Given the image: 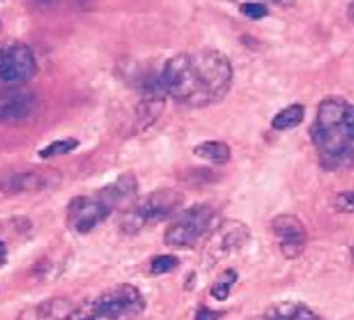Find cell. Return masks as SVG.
Wrapping results in <instances>:
<instances>
[{"mask_svg": "<svg viewBox=\"0 0 354 320\" xmlns=\"http://www.w3.org/2000/svg\"><path fill=\"white\" fill-rule=\"evenodd\" d=\"M250 238H252V231L245 223L236 221V219H226L214 227V231L207 238V261L211 265H216L218 261L232 256L248 245Z\"/></svg>", "mask_w": 354, "mask_h": 320, "instance_id": "obj_9", "label": "cell"}, {"mask_svg": "<svg viewBox=\"0 0 354 320\" xmlns=\"http://www.w3.org/2000/svg\"><path fill=\"white\" fill-rule=\"evenodd\" d=\"M334 207L339 213H354V192H341L334 199Z\"/></svg>", "mask_w": 354, "mask_h": 320, "instance_id": "obj_20", "label": "cell"}, {"mask_svg": "<svg viewBox=\"0 0 354 320\" xmlns=\"http://www.w3.org/2000/svg\"><path fill=\"white\" fill-rule=\"evenodd\" d=\"M353 260H354V246H353Z\"/></svg>", "mask_w": 354, "mask_h": 320, "instance_id": "obj_24", "label": "cell"}, {"mask_svg": "<svg viewBox=\"0 0 354 320\" xmlns=\"http://www.w3.org/2000/svg\"><path fill=\"white\" fill-rule=\"evenodd\" d=\"M304 117H306V106L302 103H294V105L283 108L279 113L273 117L272 129L283 132V130H290L302 123Z\"/></svg>", "mask_w": 354, "mask_h": 320, "instance_id": "obj_15", "label": "cell"}, {"mask_svg": "<svg viewBox=\"0 0 354 320\" xmlns=\"http://www.w3.org/2000/svg\"><path fill=\"white\" fill-rule=\"evenodd\" d=\"M80 142L76 138H63V140H55L49 145H46L44 149L39 150L41 159H53V157L66 156V153L73 152V150L78 149Z\"/></svg>", "mask_w": 354, "mask_h": 320, "instance_id": "obj_17", "label": "cell"}, {"mask_svg": "<svg viewBox=\"0 0 354 320\" xmlns=\"http://www.w3.org/2000/svg\"><path fill=\"white\" fill-rule=\"evenodd\" d=\"M240 10L241 14L246 15V17L253 19V21H259V19H263L268 15L267 6H263V3H257V2L243 3V6L240 7Z\"/></svg>", "mask_w": 354, "mask_h": 320, "instance_id": "obj_19", "label": "cell"}, {"mask_svg": "<svg viewBox=\"0 0 354 320\" xmlns=\"http://www.w3.org/2000/svg\"><path fill=\"white\" fill-rule=\"evenodd\" d=\"M118 211L109 187H102L93 194L76 196L68 203L66 225L78 234H88L106 221V218Z\"/></svg>", "mask_w": 354, "mask_h": 320, "instance_id": "obj_6", "label": "cell"}, {"mask_svg": "<svg viewBox=\"0 0 354 320\" xmlns=\"http://www.w3.org/2000/svg\"><path fill=\"white\" fill-rule=\"evenodd\" d=\"M198 159H203L206 162H211V164H226L232 159V149L226 142L221 140H207L198 144L192 150Z\"/></svg>", "mask_w": 354, "mask_h": 320, "instance_id": "obj_14", "label": "cell"}, {"mask_svg": "<svg viewBox=\"0 0 354 320\" xmlns=\"http://www.w3.org/2000/svg\"><path fill=\"white\" fill-rule=\"evenodd\" d=\"M6 256H7V246L0 241V263L6 261Z\"/></svg>", "mask_w": 354, "mask_h": 320, "instance_id": "obj_22", "label": "cell"}, {"mask_svg": "<svg viewBox=\"0 0 354 320\" xmlns=\"http://www.w3.org/2000/svg\"><path fill=\"white\" fill-rule=\"evenodd\" d=\"M351 12H353V17H354V3H351Z\"/></svg>", "mask_w": 354, "mask_h": 320, "instance_id": "obj_23", "label": "cell"}, {"mask_svg": "<svg viewBox=\"0 0 354 320\" xmlns=\"http://www.w3.org/2000/svg\"><path fill=\"white\" fill-rule=\"evenodd\" d=\"M238 273L234 270H225L221 275L218 276V280L214 281L213 287H211V297L219 300V302H225L232 294L233 285L236 283Z\"/></svg>", "mask_w": 354, "mask_h": 320, "instance_id": "obj_16", "label": "cell"}, {"mask_svg": "<svg viewBox=\"0 0 354 320\" xmlns=\"http://www.w3.org/2000/svg\"><path fill=\"white\" fill-rule=\"evenodd\" d=\"M272 231L279 238L280 252L288 260L300 256L307 245V231L304 223L294 214H279L273 218Z\"/></svg>", "mask_w": 354, "mask_h": 320, "instance_id": "obj_11", "label": "cell"}, {"mask_svg": "<svg viewBox=\"0 0 354 320\" xmlns=\"http://www.w3.org/2000/svg\"><path fill=\"white\" fill-rule=\"evenodd\" d=\"M63 176L51 167H14L0 172V192L6 196L37 192L59 186Z\"/></svg>", "mask_w": 354, "mask_h": 320, "instance_id": "obj_8", "label": "cell"}, {"mask_svg": "<svg viewBox=\"0 0 354 320\" xmlns=\"http://www.w3.org/2000/svg\"><path fill=\"white\" fill-rule=\"evenodd\" d=\"M179 267V258L174 254H159L150 263V272L153 275H164V273H171Z\"/></svg>", "mask_w": 354, "mask_h": 320, "instance_id": "obj_18", "label": "cell"}, {"mask_svg": "<svg viewBox=\"0 0 354 320\" xmlns=\"http://www.w3.org/2000/svg\"><path fill=\"white\" fill-rule=\"evenodd\" d=\"M216 213L211 206L196 204L189 209L177 214L164 233V243L169 248L186 250L194 248L214 231Z\"/></svg>", "mask_w": 354, "mask_h": 320, "instance_id": "obj_5", "label": "cell"}, {"mask_svg": "<svg viewBox=\"0 0 354 320\" xmlns=\"http://www.w3.org/2000/svg\"><path fill=\"white\" fill-rule=\"evenodd\" d=\"M223 317V312H218V310H211V308H199L198 314H196L194 320H219Z\"/></svg>", "mask_w": 354, "mask_h": 320, "instance_id": "obj_21", "label": "cell"}, {"mask_svg": "<svg viewBox=\"0 0 354 320\" xmlns=\"http://www.w3.org/2000/svg\"><path fill=\"white\" fill-rule=\"evenodd\" d=\"M184 194L177 189H157L133 200L118 219L122 233L133 236L145 227L171 218L183 207Z\"/></svg>", "mask_w": 354, "mask_h": 320, "instance_id": "obj_4", "label": "cell"}, {"mask_svg": "<svg viewBox=\"0 0 354 320\" xmlns=\"http://www.w3.org/2000/svg\"><path fill=\"white\" fill-rule=\"evenodd\" d=\"M165 95L177 103L203 108L223 100L233 83V66L225 53L213 48L184 51L160 69Z\"/></svg>", "mask_w": 354, "mask_h": 320, "instance_id": "obj_1", "label": "cell"}, {"mask_svg": "<svg viewBox=\"0 0 354 320\" xmlns=\"http://www.w3.org/2000/svg\"><path fill=\"white\" fill-rule=\"evenodd\" d=\"M39 100L28 88H7L0 91V125H17L36 113Z\"/></svg>", "mask_w": 354, "mask_h": 320, "instance_id": "obj_10", "label": "cell"}, {"mask_svg": "<svg viewBox=\"0 0 354 320\" xmlns=\"http://www.w3.org/2000/svg\"><path fill=\"white\" fill-rule=\"evenodd\" d=\"M321 164L329 171L354 167V105L341 96H327L310 126Z\"/></svg>", "mask_w": 354, "mask_h": 320, "instance_id": "obj_2", "label": "cell"}, {"mask_svg": "<svg viewBox=\"0 0 354 320\" xmlns=\"http://www.w3.org/2000/svg\"><path fill=\"white\" fill-rule=\"evenodd\" d=\"M0 30H2V22H0Z\"/></svg>", "mask_w": 354, "mask_h": 320, "instance_id": "obj_25", "label": "cell"}, {"mask_svg": "<svg viewBox=\"0 0 354 320\" xmlns=\"http://www.w3.org/2000/svg\"><path fill=\"white\" fill-rule=\"evenodd\" d=\"M75 307L71 300L63 299V297L48 299L37 305L26 308L17 320H66Z\"/></svg>", "mask_w": 354, "mask_h": 320, "instance_id": "obj_12", "label": "cell"}, {"mask_svg": "<svg viewBox=\"0 0 354 320\" xmlns=\"http://www.w3.org/2000/svg\"><path fill=\"white\" fill-rule=\"evenodd\" d=\"M265 320H324L317 312L300 302H280L272 305Z\"/></svg>", "mask_w": 354, "mask_h": 320, "instance_id": "obj_13", "label": "cell"}, {"mask_svg": "<svg viewBox=\"0 0 354 320\" xmlns=\"http://www.w3.org/2000/svg\"><path fill=\"white\" fill-rule=\"evenodd\" d=\"M37 75V59L24 42L0 44V86L17 88Z\"/></svg>", "mask_w": 354, "mask_h": 320, "instance_id": "obj_7", "label": "cell"}, {"mask_svg": "<svg viewBox=\"0 0 354 320\" xmlns=\"http://www.w3.org/2000/svg\"><path fill=\"white\" fill-rule=\"evenodd\" d=\"M144 310L142 292L130 283H120L75 307L66 320H137Z\"/></svg>", "mask_w": 354, "mask_h": 320, "instance_id": "obj_3", "label": "cell"}]
</instances>
